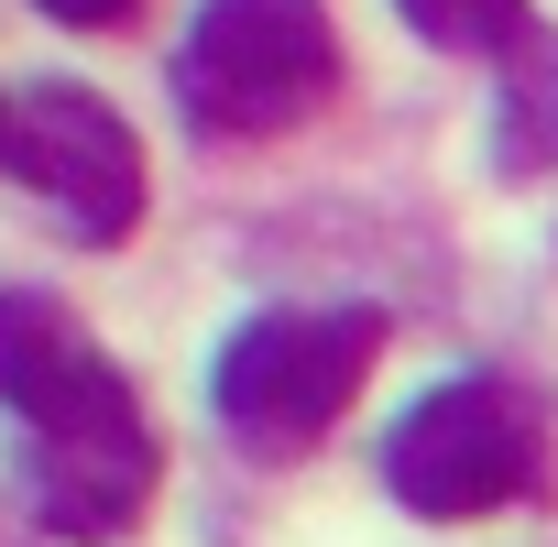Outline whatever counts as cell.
Wrapping results in <instances>:
<instances>
[{
  "label": "cell",
  "mask_w": 558,
  "mask_h": 547,
  "mask_svg": "<svg viewBox=\"0 0 558 547\" xmlns=\"http://www.w3.org/2000/svg\"><path fill=\"white\" fill-rule=\"evenodd\" d=\"M0 416L34 438L23 493H34V525L45 536L110 547V536L143 525L154 471H165V438H154L132 373L77 329V307H56L34 285H0Z\"/></svg>",
  "instance_id": "1"
},
{
  "label": "cell",
  "mask_w": 558,
  "mask_h": 547,
  "mask_svg": "<svg viewBox=\"0 0 558 547\" xmlns=\"http://www.w3.org/2000/svg\"><path fill=\"white\" fill-rule=\"evenodd\" d=\"M384 340H395L384 307H252L208 362V405H219V427L241 449L296 460L351 416V394L373 384Z\"/></svg>",
  "instance_id": "2"
},
{
  "label": "cell",
  "mask_w": 558,
  "mask_h": 547,
  "mask_svg": "<svg viewBox=\"0 0 558 547\" xmlns=\"http://www.w3.org/2000/svg\"><path fill=\"white\" fill-rule=\"evenodd\" d=\"M547 405L514 384V373H449L427 384L395 438H384V493L427 525H471V514H504V503H536L547 493Z\"/></svg>",
  "instance_id": "3"
},
{
  "label": "cell",
  "mask_w": 558,
  "mask_h": 547,
  "mask_svg": "<svg viewBox=\"0 0 558 547\" xmlns=\"http://www.w3.org/2000/svg\"><path fill=\"white\" fill-rule=\"evenodd\" d=\"M340 88V23L318 0H197V23L175 45V110L197 132L274 143L318 121Z\"/></svg>",
  "instance_id": "4"
},
{
  "label": "cell",
  "mask_w": 558,
  "mask_h": 547,
  "mask_svg": "<svg viewBox=\"0 0 558 547\" xmlns=\"http://www.w3.org/2000/svg\"><path fill=\"white\" fill-rule=\"evenodd\" d=\"M12 175H23L88 252H121V241L143 230V208H154L143 132H132L99 88H77V77H45V88L12 99Z\"/></svg>",
  "instance_id": "5"
},
{
  "label": "cell",
  "mask_w": 558,
  "mask_h": 547,
  "mask_svg": "<svg viewBox=\"0 0 558 547\" xmlns=\"http://www.w3.org/2000/svg\"><path fill=\"white\" fill-rule=\"evenodd\" d=\"M493 175H558V34H536L504 66V110H493Z\"/></svg>",
  "instance_id": "6"
},
{
  "label": "cell",
  "mask_w": 558,
  "mask_h": 547,
  "mask_svg": "<svg viewBox=\"0 0 558 547\" xmlns=\"http://www.w3.org/2000/svg\"><path fill=\"white\" fill-rule=\"evenodd\" d=\"M405 12V34H427L438 56H493V66H514L547 23L525 12V0H395Z\"/></svg>",
  "instance_id": "7"
},
{
  "label": "cell",
  "mask_w": 558,
  "mask_h": 547,
  "mask_svg": "<svg viewBox=\"0 0 558 547\" xmlns=\"http://www.w3.org/2000/svg\"><path fill=\"white\" fill-rule=\"evenodd\" d=\"M45 23H66V34H110V23H132L143 0H34Z\"/></svg>",
  "instance_id": "8"
},
{
  "label": "cell",
  "mask_w": 558,
  "mask_h": 547,
  "mask_svg": "<svg viewBox=\"0 0 558 547\" xmlns=\"http://www.w3.org/2000/svg\"><path fill=\"white\" fill-rule=\"evenodd\" d=\"M0 165H12V99H0Z\"/></svg>",
  "instance_id": "9"
}]
</instances>
